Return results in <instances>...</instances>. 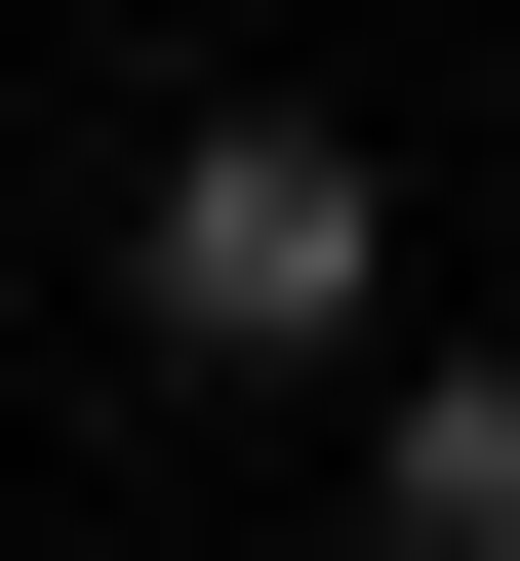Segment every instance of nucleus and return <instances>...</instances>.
<instances>
[{"label": "nucleus", "instance_id": "2", "mask_svg": "<svg viewBox=\"0 0 520 561\" xmlns=\"http://www.w3.org/2000/svg\"><path fill=\"white\" fill-rule=\"evenodd\" d=\"M360 522H401V561H520V362H401V401H360Z\"/></svg>", "mask_w": 520, "mask_h": 561}, {"label": "nucleus", "instance_id": "1", "mask_svg": "<svg viewBox=\"0 0 520 561\" xmlns=\"http://www.w3.org/2000/svg\"><path fill=\"white\" fill-rule=\"evenodd\" d=\"M120 321H161V362H360V321H401V161H360V121H161Z\"/></svg>", "mask_w": 520, "mask_h": 561}]
</instances>
